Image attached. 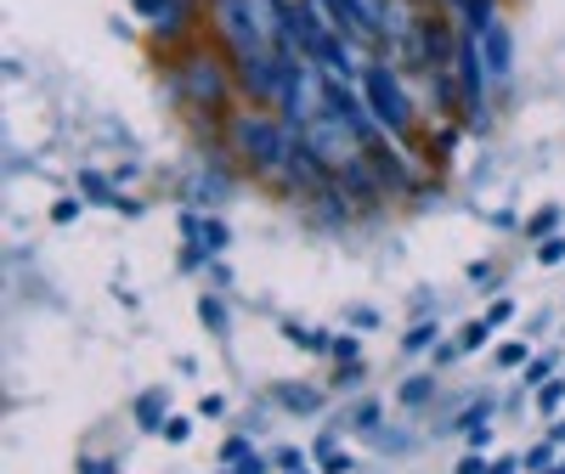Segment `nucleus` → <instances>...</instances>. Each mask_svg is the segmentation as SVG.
Returning a JSON list of instances; mask_svg holds the SVG:
<instances>
[{
	"label": "nucleus",
	"instance_id": "obj_1",
	"mask_svg": "<svg viewBox=\"0 0 565 474\" xmlns=\"http://www.w3.org/2000/svg\"><path fill=\"white\" fill-rule=\"evenodd\" d=\"M215 23L226 52H271L277 45V0H215Z\"/></svg>",
	"mask_w": 565,
	"mask_h": 474
},
{
	"label": "nucleus",
	"instance_id": "obj_2",
	"mask_svg": "<svg viewBox=\"0 0 565 474\" xmlns=\"http://www.w3.org/2000/svg\"><path fill=\"white\" fill-rule=\"evenodd\" d=\"M362 97H367L373 119H380L391 136H402V130L413 125V103H407V90H402L396 68H385V63H367V68H362Z\"/></svg>",
	"mask_w": 565,
	"mask_h": 474
},
{
	"label": "nucleus",
	"instance_id": "obj_3",
	"mask_svg": "<svg viewBox=\"0 0 565 474\" xmlns=\"http://www.w3.org/2000/svg\"><path fill=\"white\" fill-rule=\"evenodd\" d=\"M232 141L260 164V170H277L282 159L295 153V136L282 119H260V114H244V119H232Z\"/></svg>",
	"mask_w": 565,
	"mask_h": 474
},
{
	"label": "nucleus",
	"instance_id": "obj_4",
	"mask_svg": "<svg viewBox=\"0 0 565 474\" xmlns=\"http://www.w3.org/2000/svg\"><path fill=\"white\" fill-rule=\"evenodd\" d=\"M452 68H458V103H463V119L476 125L481 119V108H487V57H481V40L476 34H458V57H452Z\"/></svg>",
	"mask_w": 565,
	"mask_h": 474
},
{
	"label": "nucleus",
	"instance_id": "obj_5",
	"mask_svg": "<svg viewBox=\"0 0 565 474\" xmlns=\"http://www.w3.org/2000/svg\"><path fill=\"white\" fill-rule=\"evenodd\" d=\"M181 90H186L193 103H204V108H226V74H221V63H210V57L181 63Z\"/></svg>",
	"mask_w": 565,
	"mask_h": 474
},
{
	"label": "nucleus",
	"instance_id": "obj_6",
	"mask_svg": "<svg viewBox=\"0 0 565 474\" xmlns=\"http://www.w3.org/2000/svg\"><path fill=\"white\" fill-rule=\"evenodd\" d=\"M322 12H328V23H334L345 40H367V34H373L367 0H322Z\"/></svg>",
	"mask_w": 565,
	"mask_h": 474
},
{
	"label": "nucleus",
	"instance_id": "obj_7",
	"mask_svg": "<svg viewBox=\"0 0 565 474\" xmlns=\"http://www.w3.org/2000/svg\"><path fill=\"white\" fill-rule=\"evenodd\" d=\"M476 40H481V57H487V74H492V79H503V74L514 68V45H509V23H503V18H492V23H487V29H481Z\"/></svg>",
	"mask_w": 565,
	"mask_h": 474
},
{
	"label": "nucleus",
	"instance_id": "obj_8",
	"mask_svg": "<svg viewBox=\"0 0 565 474\" xmlns=\"http://www.w3.org/2000/svg\"><path fill=\"white\" fill-rule=\"evenodd\" d=\"M136 12L148 18V23H159V29H175V18H181V0H136Z\"/></svg>",
	"mask_w": 565,
	"mask_h": 474
},
{
	"label": "nucleus",
	"instance_id": "obj_9",
	"mask_svg": "<svg viewBox=\"0 0 565 474\" xmlns=\"http://www.w3.org/2000/svg\"><path fill=\"white\" fill-rule=\"evenodd\" d=\"M136 418H141V430H159L164 423V390H148L136 401Z\"/></svg>",
	"mask_w": 565,
	"mask_h": 474
},
{
	"label": "nucleus",
	"instance_id": "obj_10",
	"mask_svg": "<svg viewBox=\"0 0 565 474\" xmlns=\"http://www.w3.org/2000/svg\"><path fill=\"white\" fill-rule=\"evenodd\" d=\"M79 186H85V193L97 198V204H114V186H108V181H103L97 170H85V175H79Z\"/></svg>",
	"mask_w": 565,
	"mask_h": 474
},
{
	"label": "nucleus",
	"instance_id": "obj_11",
	"mask_svg": "<svg viewBox=\"0 0 565 474\" xmlns=\"http://www.w3.org/2000/svg\"><path fill=\"white\" fill-rule=\"evenodd\" d=\"M492 327H498V322H469L458 345H463V351H481V345H487V334H492Z\"/></svg>",
	"mask_w": 565,
	"mask_h": 474
},
{
	"label": "nucleus",
	"instance_id": "obj_12",
	"mask_svg": "<svg viewBox=\"0 0 565 474\" xmlns=\"http://www.w3.org/2000/svg\"><path fill=\"white\" fill-rule=\"evenodd\" d=\"M199 237H204V249H226V226H221V220H204Z\"/></svg>",
	"mask_w": 565,
	"mask_h": 474
},
{
	"label": "nucleus",
	"instance_id": "obj_13",
	"mask_svg": "<svg viewBox=\"0 0 565 474\" xmlns=\"http://www.w3.org/2000/svg\"><path fill=\"white\" fill-rule=\"evenodd\" d=\"M424 396H430V378H407V385H402V401L407 407H418Z\"/></svg>",
	"mask_w": 565,
	"mask_h": 474
},
{
	"label": "nucleus",
	"instance_id": "obj_14",
	"mask_svg": "<svg viewBox=\"0 0 565 474\" xmlns=\"http://www.w3.org/2000/svg\"><path fill=\"white\" fill-rule=\"evenodd\" d=\"M199 316H204V322L215 327V334H226V311H221L215 300H204V305H199Z\"/></svg>",
	"mask_w": 565,
	"mask_h": 474
},
{
	"label": "nucleus",
	"instance_id": "obj_15",
	"mask_svg": "<svg viewBox=\"0 0 565 474\" xmlns=\"http://www.w3.org/2000/svg\"><path fill=\"white\" fill-rule=\"evenodd\" d=\"M430 340H436V327H430V322H418L413 334H407V351H424V345H430Z\"/></svg>",
	"mask_w": 565,
	"mask_h": 474
},
{
	"label": "nucleus",
	"instance_id": "obj_16",
	"mask_svg": "<svg viewBox=\"0 0 565 474\" xmlns=\"http://www.w3.org/2000/svg\"><path fill=\"white\" fill-rule=\"evenodd\" d=\"M282 401L300 407V412H311V407H317V390H282Z\"/></svg>",
	"mask_w": 565,
	"mask_h": 474
},
{
	"label": "nucleus",
	"instance_id": "obj_17",
	"mask_svg": "<svg viewBox=\"0 0 565 474\" xmlns=\"http://www.w3.org/2000/svg\"><path fill=\"white\" fill-rule=\"evenodd\" d=\"M559 396H565V385H543V390H537V407H543V412H554V407H559Z\"/></svg>",
	"mask_w": 565,
	"mask_h": 474
},
{
	"label": "nucleus",
	"instance_id": "obj_18",
	"mask_svg": "<svg viewBox=\"0 0 565 474\" xmlns=\"http://www.w3.org/2000/svg\"><path fill=\"white\" fill-rule=\"evenodd\" d=\"M498 362H503V367H521V362H526V345H498Z\"/></svg>",
	"mask_w": 565,
	"mask_h": 474
},
{
	"label": "nucleus",
	"instance_id": "obj_19",
	"mask_svg": "<svg viewBox=\"0 0 565 474\" xmlns=\"http://www.w3.org/2000/svg\"><path fill=\"white\" fill-rule=\"evenodd\" d=\"M559 255H565V237H548V244H543V249H537V260H543V266H554V260H559Z\"/></svg>",
	"mask_w": 565,
	"mask_h": 474
},
{
	"label": "nucleus",
	"instance_id": "obj_20",
	"mask_svg": "<svg viewBox=\"0 0 565 474\" xmlns=\"http://www.w3.org/2000/svg\"><path fill=\"white\" fill-rule=\"evenodd\" d=\"M164 441H186V418H164Z\"/></svg>",
	"mask_w": 565,
	"mask_h": 474
},
{
	"label": "nucleus",
	"instance_id": "obj_21",
	"mask_svg": "<svg viewBox=\"0 0 565 474\" xmlns=\"http://www.w3.org/2000/svg\"><path fill=\"white\" fill-rule=\"evenodd\" d=\"M548 367H554L548 356H543V362H532V367H526V385H543V378H548Z\"/></svg>",
	"mask_w": 565,
	"mask_h": 474
},
{
	"label": "nucleus",
	"instance_id": "obj_22",
	"mask_svg": "<svg viewBox=\"0 0 565 474\" xmlns=\"http://www.w3.org/2000/svg\"><path fill=\"white\" fill-rule=\"evenodd\" d=\"M509 316H514V300H498V305L487 311V322H509Z\"/></svg>",
	"mask_w": 565,
	"mask_h": 474
},
{
	"label": "nucleus",
	"instance_id": "obj_23",
	"mask_svg": "<svg viewBox=\"0 0 565 474\" xmlns=\"http://www.w3.org/2000/svg\"><path fill=\"white\" fill-rule=\"evenodd\" d=\"M238 474H266V463H260V457L249 452V457H238Z\"/></svg>",
	"mask_w": 565,
	"mask_h": 474
},
{
	"label": "nucleus",
	"instance_id": "obj_24",
	"mask_svg": "<svg viewBox=\"0 0 565 474\" xmlns=\"http://www.w3.org/2000/svg\"><path fill=\"white\" fill-rule=\"evenodd\" d=\"M458 474H487V463H481V457H463V463H458Z\"/></svg>",
	"mask_w": 565,
	"mask_h": 474
},
{
	"label": "nucleus",
	"instance_id": "obj_25",
	"mask_svg": "<svg viewBox=\"0 0 565 474\" xmlns=\"http://www.w3.org/2000/svg\"><path fill=\"white\" fill-rule=\"evenodd\" d=\"M85 474H108V463H85Z\"/></svg>",
	"mask_w": 565,
	"mask_h": 474
},
{
	"label": "nucleus",
	"instance_id": "obj_26",
	"mask_svg": "<svg viewBox=\"0 0 565 474\" xmlns=\"http://www.w3.org/2000/svg\"><path fill=\"white\" fill-rule=\"evenodd\" d=\"M554 441H559V446H565V423H554Z\"/></svg>",
	"mask_w": 565,
	"mask_h": 474
},
{
	"label": "nucleus",
	"instance_id": "obj_27",
	"mask_svg": "<svg viewBox=\"0 0 565 474\" xmlns=\"http://www.w3.org/2000/svg\"><path fill=\"white\" fill-rule=\"evenodd\" d=\"M289 474H306V468H289Z\"/></svg>",
	"mask_w": 565,
	"mask_h": 474
},
{
	"label": "nucleus",
	"instance_id": "obj_28",
	"mask_svg": "<svg viewBox=\"0 0 565 474\" xmlns=\"http://www.w3.org/2000/svg\"><path fill=\"white\" fill-rule=\"evenodd\" d=\"M559 474H565V468H559Z\"/></svg>",
	"mask_w": 565,
	"mask_h": 474
}]
</instances>
